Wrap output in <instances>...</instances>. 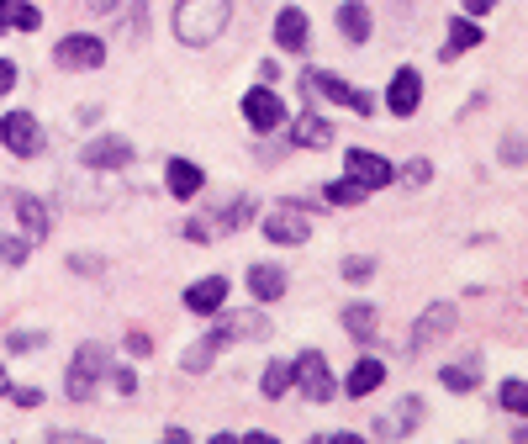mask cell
I'll return each instance as SVG.
<instances>
[{"label": "cell", "mask_w": 528, "mask_h": 444, "mask_svg": "<svg viewBox=\"0 0 528 444\" xmlns=\"http://www.w3.org/2000/svg\"><path fill=\"white\" fill-rule=\"evenodd\" d=\"M228 16H233V0H180L175 6V37L185 48H206L222 37Z\"/></svg>", "instance_id": "cell-1"}, {"label": "cell", "mask_w": 528, "mask_h": 444, "mask_svg": "<svg viewBox=\"0 0 528 444\" xmlns=\"http://www.w3.org/2000/svg\"><path fill=\"white\" fill-rule=\"evenodd\" d=\"M0 143H6L16 159H37L43 154V122H37L32 111H6V117H0Z\"/></svg>", "instance_id": "cell-2"}, {"label": "cell", "mask_w": 528, "mask_h": 444, "mask_svg": "<svg viewBox=\"0 0 528 444\" xmlns=\"http://www.w3.org/2000/svg\"><path fill=\"white\" fill-rule=\"evenodd\" d=\"M111 370V360H106V349L101 344H85L80 355H74V365L64 370V386H69V397L74 402H85L90 392H96V381Z\"/></svg>", "instance_id": "cell-3"}, {"label": "cell", "mask_w": 528, "mask_h": 444, "mask_svg": "<svg viewBox=\"0 0 528 444\" xmlns=\"http://www.w3.org/2000/svg\"><path fill=\"white\" fill-rule=\"evenodd\" d=\"M291 386H301V397H307V402H328L333 397V370H328V360L317 355V349H307V355L291 365Z\"/></svg>", "instance_id": "cell-4"}, {"label": "cell", "mask_w": 528, "mask_h": 444, "mask_svg": "<svg viewBox=\"0 0 528 444\" xmlns=\"http://www.w3.org/2000/svg\"><path fill=\"white\" fill-rule=\"evenodd\" d=\"M307 233H312V217L301 207H270V217H264L270 244H307Z\"/></svg>", "instance_id": "cell-5"}, {"label": "cell", "mask_w": 528, "mask_h": 444, "mask_svg": "<svg viewBox=\"0 0 528 444\" xmlns=\"http://www.w3.org/2000/svg\"><path fill=\"white\" fill-rule=\"evenodd\" d=\"M53 59H59L64 69H96L106 59V43L101 37H90V32H69L59 48H53Z\"/></svg>", "instance_id": "cell-6"}, {"label": "cell", "mask_w": 528, "mask_h": 444, "mask_svg": "<svg viewBox=\"0 0 528 444\" xmlns=\"http://www.w3.org/2000/svg\"><path fill=\"white\" fill-rule=\"evenodd\" d=\"M243 117H249V127H259V133H270V127H280L286 122V101L275 96V90H249L243 96Z\"/></svg>", "instance_id": "cell-7"}, {"label": "cell", "mask_w": 528, "mask_h": 444, "mask_svg": "<svg viewBox=\"0 0 528 444\" xmlns=\"http://www.w3.org/2000/svg\"><path fill=\"white\" fill-rule=\"evenodd\" d=\"M449 328H455V307H449V302H433V307L423 312V318L412 323V333H407V349L418 355V349H428V344L439 339V333H449Z\"/></svg>", "instance_id": "cell-8"}, {"label": "cell", "mask_w": 528, "mask_h": 444, "mask_svg": "<svg viewBox=\"0 0 528 444\" xmlns=\"http://www.w3.org/2000/svg\"><path fill=\"white\" fill-rule=\"evenodd\" d=\"M307 85H312V90H323L328 101H344L349 111H360V117H370V106H375L365 90H354V85L338 80V74H323V69H312V74H307Z\"/></svg>", "instance_id": "cell-9"}, {"label": "cell", "mask_w": 528, "mask_h": 444, "mask_svg": "<svg viewBox=\"0 0 528 444\" xmlns=\"http://www.w3.org/2000/svg\"><path fill=\"white\" fill-rule=\"evenodd\" d=\"M386 106L396 111V117H412V111L423 106V80H418V69H396V74H391Z\"/></svg>", "instance_id": "cell-10"}, {"label": "cell", "mask_w": 528, "mask_h": 444, "mask_svg": "<svg viewBox=\"0 0 528 444\" xmlns=\"http://www.w3.org/2000/svg\"><path fill=\"white\" fill-rule=\"evenodd\" d=\"M349 180H360L365 191H381V185H391V164L381 154H365V148H349Z\"/></svg>", "instance_id": "cell-11"}, {"label": "cell", "mask_w": 528, "mask_h": 444, "mask_svg": "<svg viewBox=\"0 0 528 444\" xmlns=\"http://www.w3.org/2000/svg\"><path fill=\"white\" fill-rule=\"evenodd\" d=\"M222 302H228V281H222V275H206V281H196L191 291H185V307L201 312V318H217Z\"/></svg>", "instance_id": "cell-12"}, {"label": "cell", "mask_w": 528, "mask_h": 444, "mask_svg": "<svg viewBox=\"0 0 528 444\" xmlns=\"http://www.w3.org/2000/svg\"><path fill=\"white\" fill-rule=\"evenodd\" d=\"M90 170H122V164L132 159V143L122 138H96V143H85V154H80Z\"/></svg>", "instance_id": "cell-13"}, {"label": "cell", "mask_w": 528, "mask_h": 444, "mask_svg": "<svg viewBox=\"0 0 528 444\" xmlns=\"http://www.w3.org/2000/svg\"><path fill=\"white\" fill-rule=\"evenodd\" d=\"M275 43L286 48V53H301L307 48V11H296V6H286L275 16Z\"/></svg>", "instance_id": "cell-14"}, {"label": "cell", "mask_w": 528, "mask_h": 444, "mask_svg": "<svg viewBox=\"0 0 528 444\" xmlns=\"http://www.w3.org/2000/svg\"><path fill=\"white\" fill-rule=\"evenodd\" d=\"M16 217H22V238H27V244H43V238H48V207H43V201H37V196H16Z\"/></svg>", "instance_id": "cell-15"}, {"label": "cell", "mask_w": 528, "mask_h": 444, "mask_svg": "<svg viewBox=\"0 0 528 444\" xmlns=\"http://www.w3.org/2000/svg\"><path fill=\"white\" fill-rule=\"evenodd\" d=\"M291 143H301V148H328L333 143V122L317 117V111H307V117L291 122Z\"/></svg>", "instance_id": "cell-16"}, {"label": "cell", "mask_w": 528, "mask_h": 444, "mask_svg": "<svg viewBox=\"0 0 528 444\" xmlns=\"http://www.w3.org/2000/svg\"><path fill=\"white\" fill-rule=\"evenodd\" d=\"M164 180H169V196H180V201H191L196 191H201V170L191 159H169V170H164Z\"/></svg>", "instance_id": "cell-17"}, {"label": "cell", "mask_w": 528, "mask_h": 444, "mask_svg": "<svg viewBox=\"0 0 528 444\" xmlns=\"http://www.w3.org/2000/svg\"><path fill=\"white\" fill-rule=\"evenodd\" d=\"M16 27V32H37L43 27V11L27 6V0H0V32Z\"/></svg>", "instance_id": "cell-18"}, {"label": "cell", "mask_w": 528, "mask_h": 444, "mask_svg": "<svg viewBox=\"0 0 528 444\" xmlns=\"http://www.w3.org/2000/svg\"><path fill=\"white\" fill-rule=\"evenodd\" d=\"M381 381H386V365L375 360V355H360V365L349 370V397H370Z\"/></svg>", "instance_id": "cell-19"}, {"label": "cell", "mask_w": 528, "mask_h": 444, "mask_svg": "<svg viewBox=\"0 0 528 444\" xmlns=\"http://www.w3.org/2000/svg\"><path fill=\"white\" fill-rule=\"evenodd\" d=\"M249 291L259 296V302H275V296H286V270L254 265V270H249Z\"/></svg>", "instance_id": "cell-20"}, {"label": "cell", "mask_w": 528, "mask_h": 444, "mask_svg": "<svg viewBox=\"0 0 528 444\" xmlns=\"http://www.w3.org/2000/svg\"><path fill=\"white\" fill-rule=\"evenodd\" d=\"M338 32L349 37V43H370V11L360 0H349V6H338Z\"/></svg>", "instance_id": "cell-21"}, {"label": "cell", "mask_w": 528, "mask_h": 444, "mask_svg": "<svg viewBox=\"0 0 528 444\" xmlns=\"http://www.w3.org/2000/svg\"><path fill=\"white\" fill-rule=\"evenodd\" d=\"M344 328H349L360 344H370V339H375V328H381V323H375V307H365V302L344 307Z\"/></svg>", "instance_id": "cell-22"}, {"label": "cell", "mask_w": 528, "mask_h": 444, "mask_svg": "<svg viewBox=\"0 0 528 444\" xmlns=\"http://www.w3.org/2000/svg\"><path fill=\"white\" fill-rule=\"evenodd\" d=\"M449 392H476V381H481V360H465V365H444V376H439Z\"/></svg>", "instance_id": "cell-23"}, {"label": "cell", "mask_w": 528, "mask_h": 444, "mask_svg": "<svg viewBox=\"0 0 528 444\" xmlns=\"http://www.w3.org/2000/svg\"><path fill=\"white\" fill-rule=\"evenodd\" d=\"M481 43V27L476 22H449V43H444V59H455V53H465V48H476Z\"/></svg>", "instance_id": "cell-24"}, {"label": "cell", "mask_w": 528, "mask_h": 444, "mask_svg": "<svg viewBox=\"0 0 528 444\" xmlns=\"http://www.w3.org/2000/svg\"><path fill=\"white\" fill-rule=\"evenodd\" d=\"M323 196L333 201V207H360V201H365L370 191H365V185H360V180H349V175H344V180H333V185H323Z\"/></svg>", "instance_id": "cell-25"}, {"label": "cell", "mask_w": 528, "mask_h": 444, "mask_svg": "<svg viewBox=\"0 0 528 444\" xmlns=\"http://www.w3.org/2000/svg\"><path fill=\"white\" fill-rule=\"evenodd\" d=\"M497 402L507 407V413L528 418V381H502V386H497Z\"/></svg>", "instance_id": "cell-26"}, {"label": "cell", "mask_w": 528, "mask_h": 444, "mask_svg": "<svg viewBox=\"0 0 528 444\" xmlns=\"http://www.w3.org/2000/svg\"><path fill=\"white\" fill-rule=\"evenodd\" d=\"M286 386H291V365L270 360V365H264V397H286Z\"/></svg>", "instance_id": "cell-27"}, {"label": "cell", "mask_w": 528, "mask_h": 444, "mask_svg": "<svg viewBox=\"0 0 528 444\" xmlns=\"http://www.w3.org/2000/svg\"><path fill=\"white\" fill-rule=\"evenodd\" d=\"M222 344H228V339H222V333H212V339H201V344L191 349V355H185V370H206V365H212V355H217Z\"/></svg>", "instance_id": "cell-28"}, {"label": "cell", "mask_w": 528, "mask_h": 444, "mask_svg": "<svg viewBox=\"0 0 528 444\" xmlns=\"http://www.w3.org/2000/svg\"><path fill=\"white\" fill-rule=\"evenodd\" d=\"M370 275H375V259H360V254L344 259V281H370Z\"/></svg>", "instance_id": "cell-29"}, {"label": "cell", "mask_w": 528, "mask_h": 444, "mask_svg": "<svg viewBox=\"0 0 528 444\" xmlns=\"http://www.w3.org/2000/svg\"><path fill=\"white\" fill-rule=\"evenodd\" d=\"M428 175H433V170H428V159H412L407 170H402V180H407V185H423Z\"/></svg>", "instance_id": "cell-30"}, {"label": "cell", "mask_w": 528, "mask_h": 444, "mask_svg": "<svg viewBox=\"0 0 528 444\" xmlns=\"http://www.w3.org/2000/svg\"><path fill=\"white\" fill-rule=\"evenodd\" d=\"M11 85H16V64L0 59V96H11Z\"/></svg>", "instance_id": "cell-31"}, {"label": "cell", "mask_w": 528, "mask_h": 444, "mask_svg": "<svg viewBox=\"0 0 528 444\" xmlns=\"http://www.w3.org/2000/svg\"><path fill=\"white\" fill-rule=\"evenodd\" d=\"M502 159H507V164H523V159H528V148H523V138H513V143H507V148H502Z\"/></svg>", "instance_id": "cell-32"}, {"label": "cell", "mask_w": 528, "mask_h": 444, "mask_svg": "<svg viewBox=\"0 0 528 444\" xmlns=\"http://www.w3.org/2000/svg\"><path fill=\"white\" fill-rule=\"evenodd\" d=\"M43 344V333H11V349H37Z\"/></svg>", "instance_id": "cell-33"}, {"label": "cell", "mask_w": 528, "mask_h": 444, "mask_svg": "<svg viewBox=\"0 0 528 444\" xmlns=\"http://www.w3.org/2000/svg\"><path fill=\"white\" fill-rule=\"evenodd\" d=\"M16 402H22V407H37V402H43V392H37V386H22V392H11Z\"/></svg>", "instance_id": "cell-34"}, {"label": "cell", "mask_w": 528, "mask_h": 444, "mask_svg": "<svg viewBox=\"0 0 528 444\" xmlns=\"http://www.w3.org/2000/svg\"><path fill=\"white\" fill-rule=\"evenodd\" d=\"M465 11H470V16H481V11H492V0H465Z\"/></svg>", "instance_id": "cell-35"}, {"label": "cell", "mask_w": 528, "mask_h": 444, "mask_svg": "<svg viewBox=\"0 0 528 444\" xmlns=\"http://www.w3.org/2000/svg\"><path fill=\"white\" fill-rule=\"evenodd\" d=\"M0 397H6V370H0Z\"/></svg>", "instance_id": "cell-36"}, {"label": "cell", "mask_w": 528, "mask_h": 444, "mask_svg": "<svg viewBox=\"0 0 528 444\" xmlns=\"http://www.w3.org/2000/svg\"><path fill=\"white\" fill-rule=\"evenodd\" d=\"M518 439H528V429H518Z\"/></svg>", "instance_id": "cell-37"}]
</instances>
